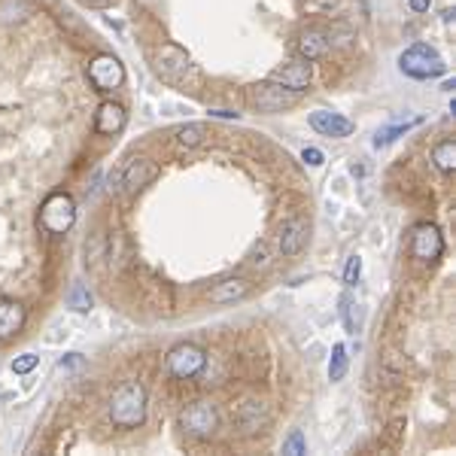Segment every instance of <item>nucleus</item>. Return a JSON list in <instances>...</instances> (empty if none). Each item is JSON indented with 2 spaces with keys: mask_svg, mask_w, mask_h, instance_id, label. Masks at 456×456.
<instances>
[{
  "mask_svg": "<svg viewBox=\"0 0 456 456\" xmlns=\"http://www.w3.org/2000/svg\"><path fill=\"white\" fill-rule=\"evenodd\" d=\"M110 420L119 429H137L146 420V387L140 380H125L110 399Z\"/></svg>",
  "mask_w": 456,
  "mask_h": 456,
  "instance_id": "obj_1",
  "label": "nucleus"
},
{
  "mask_svg": "<svg viewBox=\"0 0 456 456\" xmlns=\"http://www.w3.org/2000/svg\"><path fill=\"white\" fill-rule=\"evenodd\" d=\"M74 222H76L74 198L64 195V192H52L40 207V228L46 235H64V231L74 228Z\"/></svg>",
  "mask_w": 456,
  "mask_h": 456,
  "instance_id": "obj_2",
  "label": "nucleus"
},
{
  "mask_svg": "<svg viewBox=\"0 0 456 456\" xmlns=\"http://www.w3.org/2000/svg\"><path fill=\"white\" fill-rule=\"evenodd\" d=\"M399 67H402V74L411 79H435L448 70L444 58L426 43H417V46H411L408 52H402Z\"/></svg>",
  "mask_w": 456,
  "mask_h": 456,
  "instance_id": "obj_3",
  "label": "nucleus"
},
{
  "mask_svg": "<svg viewBox=\"0 0 456 456\" xmlns=\"http://www.w3.org/2000/svg\"><path fill=\"white\" fill-rule=\"evenodd\" d=\"M180 426L186 435H195V438H210L219 426V414H216V404L201 399V402H192L186 411L180 414Z\"/></svg>",
  "mask_w": 456,
  "mask_h": 456,
  "instance_id": "obj_4",
  "label": "nucleus"
},
{
  "mask_svg": "<svg viewBox=\"0 0 456 456\" xmlns=\"http://www.w3.org/2000/svg\"><path fill=\"white\" fill-rule=\"evenodd\" d=\"M247 98H250V107L259 110V113H280V110L296 104L298 91H289L277 83H262V86H252Z\"/></svg>",
  "mask_w": 456,
  "mask_h": 456,
  "instance_id": "obj_5",
  "label": "nucleus"
},
{
  "mask_svg": "<svg viewBox=\"0 0 456 456\" xmlns=\"http://www.w3.org/2000/svg\"><path fill=\"white\" fill-rule=\"evenodd\" d=\"M204 365H207V353L195 347V344H177V347L168 353V371L180 380L198 378V374L204 371Z\"/></svg>",
  "mask_w": 456,
  "mask_h": 456,
  "instance_id": "obj_6",
  "label": "nucleus"
},
{
  "mask_svg": "<svg viewBox=\"0 0 456 456\" xmlns=\"http://www.w3.org/2000/svg\"><path fill=\"white\" fill-rule=\"evenodd\" d=\"M444 252V238L438 226H432V222H420V226H414L411 231V256L420 259V262H438Z\"/></svg>",
  "mask_w": 456,
  "mask_h": 456,
  "instance_id": "obj_7",
  "label": "nucleus"
},
{
  "mask_svg": "<svg viewBox=\"0 0 456 456\" xmlns=\"http://www.w3.org/2000/svg\"><path fill=\"white\" fill-rule=\"evenodd\" d=\"M88 83L95 86V91H113L125 83V67L116 55H98L88 64Z\"/></svg>",
  "mask_w": 456,
  "mask_h": 456,
  "instance_id": "obj_8",
  "label": "nucleus"
},
{
  "mask_svg": "<svg viewBox=\"0 0 456 456\" xmlns=\"http://www.w3.org/2000/svg\"><path fill=\"white\" fill-rule=\"evenodd\" d=\"M156 70H158V76L170 79V83H182L186 74L192 70V61L186 55V49H180L174 43H165L156 55Z\"/></svg>",
  "mask_w": 456,
  "mask_h": 456,
  "instance_id": "obj_9",
  "label": "nucleus"
},
{
  "mask_svg": "<svg viewBox=\"0 0 456 456\" xmlns=\"http://www.w3.org/2000/svg\"><path fill=\"white\" fill-rule=\"evenodd\" d=\"M308 119H310V128L322 137H350L353 131H356V125H353L347 116L332 113V110H313Z\"/></svg>",
  "mask_w": 456,
  "mask_h": 456,
  "instance_id": "obj_10",
  "label": "nucleus"
},
{
  "mask_svg": "<svg viewBox=\"0 0 456 456\" xmlns=\"http://www.w3.org/2000/svg\"><path fill=\"white\" fill-rule=\"evenodd\" d=\"M310 61H304V58H298V61H289V64H283V67H277L271 74V83H277V86H283V88H289V91H304L310 86Z\"/></svg>",
  "mask_w": 456,
  "mask_h": 456,
  "instance_id": "obj_11",
  "label": "nucleus"
},
{
  "mask_svg": "<svg viewBox=\"0 0 456 456\" xmlns=\"http://www.w3.org/2000/svg\"><path fill=\"white\" fill-rule=\"evenodd\" d=\"M308 235H310L308 219L292 216V219L283 222L280 238H277V250L283 252V256H296V252H301V250H304V243H308Z\"/></svg>",
  "mask_w": 456,
  "mask_h": 456,
  "instance_id": "obj_12",
  "label": "nucleus"
},
{
  "mask_svg": "<svg viewBox=\"0 0 456 456\" xmlns=\"http://www.w3.org/2000/svg\"><path fill=\"white\" fill-rule=\"evenodd\" d=\"M158 177V165L156 161H149V158H134V161H128V168L122 170V186H125V192H140L144 186H149L152 180Z\"/></svg>",
  "mask_w": 456,
  "mask_h": 456,
  "instance_id": "obj_13",
  "label": "nucleus"
},
{
  "mask_svg": "<svg viewBox=\"0 0 456 456\" xmlns=\"http://www.w3.org/2000/svg\"><path fill=\"white\" fill-rule=\"evenodd\" d=\"M329 43H332V34H329V30H322V28H308V30H301V34H298L296 49H298V55H301L304 61H317V58H322V55L329 52Z\"/></svg>",
  "mask_w": 456,
  "mask_h": 456,
  "instance_id": "obj_14",
  "label": "nucleus"
},
{
  "mask_svg": "<svg viewBox=\"0 0 456 456\" xmlns=\"http://www.w3.org/2000/svg\"><path fill=\"white\" fill-rule=\"evenodd\" d=\"M95 128H98V134H107V137L119 134L125 128V107L116 104V100H104L95 113Z\"/></svg>",
  "mask_w": 456,
  "mask_h": 456,
  "instance_id": "obj_15",
  "label": "nucleus"
},
{
  "mask_svg": "<svg viewBox=\"0 0 456 456\" xmlns=\"http://www.w3.org/2000/svg\"><path fill=\"white\" fill-rule=\"evenodd\" d=\"M252 292V283L243 280V277H228L216 283V286L210 289V301L213 304H235V301H243Z\"/></svg>",
  "mask_w": 456,
  "mask_h": 456,
  "instance_id": "obj_16",
  "label": "nucleus"
},
{
  "mask_svg": "<svg viewBox=\"0 0 456 456\" xmlns=\"http://www.w3.org/2000/svg\"><path fill=\"white\" fill-rule=\"evenodd\" d=\"M25 308L18 301L13 298H0V341H6V338H13V334L22 332L25 326Z\"/></svg>",
  "mask_w": 456,
  "mask_h": 456,
  "instance_id": "obj_17",
  "label": "nucleus"
},
{
  "mask_svg": "<svg viewBox=\"0 0 456 456\" xmlns=\"http://www.w3.org/2000/svg\"><path fill=\"white\" fill-rule=\"evenodd\" d=\"M207 137H210V131L204 122H189V125H182L177 131V144L180 146H186V149H195V146H204L207 144Z\"/></svg>",
  "mask_w": 456,
  "mask_h": 456,
  "instance_id": "obj_18",
  "label": "nucleus"
},
{
  "mask_svg": "<svg viewBox=\"0 0 456 456\" xmlns=\"http://www.w3.org/2000/svg\"><path fill=\"white\" fill-rule=\"evenodd\" d=\"M432 161L441 174H453L456 170V144L453 140H441V144L432 149Z\"/></svg>",
  "mask_w": 456,
  "mask_h": 456,
  "instance_id": "obj_19",
  "label": "nucleus"
},
{
  "mask_svg": "<svg viewBox=\"0 0 456 456\" xmlns=\"http://www.w3.org/2000/svg\"><path fill=\"white\" fill-rule=\"evenodd\" d=\"M238 420H240V426H243V432H259V423L265 420V408H262V402H256V399L243 402Z\"/></svg>",
  "mask_w": 456,
  "mask_h": 456,
  "instance_id": "obj_20",
  "label": "nucleus"
},
{
  "mask_svg": "<svg viewBox=\"0 0 456 456\" xmlns=\"http://www.w3.org/2000/svg\"><path fill=\"white\" fill-rule=\"evenodd\" d=\"M420 119H411V122H399V125H390V128H383V131H378V134H374V146H387V144H392L395 137H402L404 131H408L411 125H417Z\"/></svg>",
  "mask_w": 456,
  "mask_h": 456,
  "instance_id": "obj_21",
  "label": "nucleus"
},
{
  "mask_svg": "<svg viewBox=\"0 0 456 456\" xmlns=\"http://www.w3.org/2000/svg\"><path fill=\"white\" fill-rule=\"evenodd\" d=\"M344 374H347V347H344V344H334L332 362H329V378L332 380H341Z\"/></svg>",
  "mask_w": 456,
  "mask_h": 456,
  "instance_id": "obj_22",
  "label": "nucleus"
},
{
  "mask_svg": "<svg viewBox=\"0 0 456 456\" xmlns=\"http://www.w3.org/2000/svg\"><path fill=\"white\" fill-rule=\"evenodd\" d=\"M67 304H70L74 310L86 313V310H91V304H95V301H91V292L83 286V283H76V286L70 289V296H67Z\"/></svg>",
  "mask_w": 456,
  "mask_h": 456,
  "instance_id": "obj_23",
  "label": "nucleus"
},
{
  "mask_svg": "<svg viewBox=\"0 0 456 456\" xmlns=\"http://www.w3.org/2000/svg\"><path fill=\"white\" fill-rule=\"evenodd\" d=\"M247 265H250V268H268V265H271V250H268V243H265V240H259L256 247L250 250Z\"/></svg>",
  "mask_w": 456,
  "mask_h": 456,
  "instance_id": "obj_24",
  "label": "nucleus"
},
{
  "mask_svg": "<svg viewBox=\"0 0 456 456\" xmlns=\"http://www.w3.org/2000/svg\"><path fill=\"white\" fill-rule=\"evenodd\" d=\"M37 362H40V356H34V353H22V356H16L13 359V374H28V371H34L37 368Z\"/></svg>",
  "mask_w": 456,
  "mask_h": 456,
  "instance_id": "obj_25",
  "label": "nucleus"
},
{
  "mask_svg": "<svg viewBox=\"0 0 456 456\" xmlns=\"http://www.w3.org/2000/svg\"><path fill=\"white\" fill-rule=\"evenodd\" d=\"M283 453H289V456H301V453H308V448H304V435L296 429L289 435L286 441H283Z\"/></svg>",
  "mask_w": 456,
  "mask_h": 456,
  "instance_id": "obj_26",
  "label": "nucleus"
},
{
  "mask_svg": "<svg viewBox=\"0 0 456 456\" xmlns=\"http://www.w3.org/2000/svg\"><path fill=\"white\" fill-rule=\"evenodd\" d=\"M359 274H362V259L359 256H350L347 259V268H344V283H347V286H356Z\"/></svg>",
  "mask_w": 456,
  "mask_h": 456,
  "instance_id": "obj_27",
  "label": "nucleus"
},
{
  "mask_svg": "<svg viewBox=\"0 0 456 456\" xmlns=\"http://www.w3.org/2000/svg\"><path fill=\"white\" fill-rule=\"evenodd\" d=\"M344 322H347V332H356V326H359V320H356V304H353L350 296L344 298Z\"/></svg>",
  "mask_w": 456,
  "mask_h": 456,
  "instance_id": "obj_28",
  "label": "nucleus"
},
{
  "mask_svg": "<svg viewBox=\"0 0 456 456\" xmlns=\"http://www.w3.org/2000/svg\"><path fill=\"white\" fill-rule=\"evenodd\" d=\"M301 158H304V165H310V168H320L322 161H326V156H322V149H317V146H308L301 152Z\"/></svg>",
  "mask_w": 456,
  "mask_h": 456,
  "instance_id": "obj_29",
  "label": "nucleus"
},
{
  "mask_svg": "<svg viewBox=\"0 0 456 456\" xmlns=\"http://www.w3.org/2000/svg\"><path fill=\"white\" fill-rule=\"evenodd\" d=\"M408 6L414 9V13H429L432 0H408Z\"/></svg>",
  "mask_w": 456,
  "mask_h": 456,
  "instance_id": "obj_30",
  "label": "nucleus"
},
{
  "mask_svg": "<svg viewBox=\"0 0 456 456\" xmlns=\"http://www.w3.org/2000/svg\"><path fill=\"white\" fill-rule=\"evenodd\" d=\"M210 116H219V119H238V113H228V110H213Z\"/></svg>",
  "mask_w": 456,
  "mask_h": 456,
  "instance_id": "obj_31",
  "label": "nucleus"
}]
</instances>
